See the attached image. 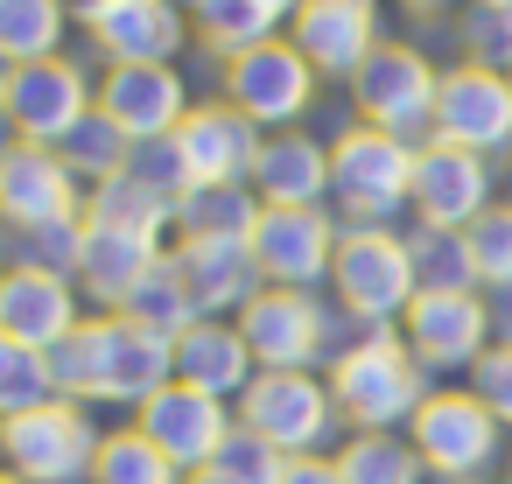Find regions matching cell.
<instances>
[{"instance_id":"obj_54","label":"cell","mask_w":512,"mask_h":484,"mask_svg":"<svg viewBox=\"0 0 512 484\" xmlns=\"http://www.w3.org/2000/svg\"><path fill=\"white\" fill-rule=\"evenodd\" d=\"M505 470H512V456H505Z\"/></svg>"},{"instance_id":"obj_36","label":"cell","mask_w":512,"mask_h":484,"mask_svg":"<svg viewBox=\"0 0 512 484\" xmlns=\"http://www.w3.org/2000/svg\"><path fill=\"white\" fill-rule=\"evenodd\" d=\"M50 379H57V400H106V351H99V316H85L57 351H50Z\"/></svg>"},{"instance_id":"obj_44","label":"cell","mask_w":512,"mask_h":484,"mask_svg":"<svg viewBox=\"0 0 512 484\" xmlns=\"http://www.w3.org/2000/svg\"><path fill=\"white\" fill-rule=\"evenodd\" d=\"M281 484H344L330 456H288V477Z\"/></svg>"},{"instance_id":"obj_4","label":"cell","mask_w":512,"mask_h":484,"mask_svg":"<svg viewBox=\"0 0 512 484\" xmlns=\"http://www.w3.org/2000/svg\"><path fill=\"white\" fill-rule=\"evenodd\" d=\"M99 421L78 400H43L15 421H0V463L22 484H92V456H99Z\"/></svg>"},{"instance_id":"obj_53","label":"cell","mask_w":512,"mask_h":484,"mask_svg":"<svg viewBox=\"0 0 512 484\" xmlns=\"http://www.w3.org/2000/svg\"><path fill=\"white\" fill-rule=\"evenodd\" d=\"M505 204H512V169H505Z\"/></svg>"},{"instance_id":"obj_1","label":"cell","mask_w":512,"mask_h":484,"mask_svg":"<svg viewBox=\"0 0 512 484\" xmlns=\"http://www.w3.org/2000/svg\"><path fill=\"white\" fill-rule=\"evenodd\" d=\"M330 400L344 414L351 435H379V428H407L428 400V372L407 351L400 330H358L337 358H330Z\"/></svg>"},{"instance_id":"obj_19","label":"cell","mask_w":512,"mask_h":484,"mask_svg":"<svg viewBox=\"0 0 512 484\" xmlns=\"http://www.w3.org/2000/svg\"><path fill=\"white\" fill-rule=\"evenodd\" d=\"M85 36L106 64H176L190 43V8L183 0H113L106 15L85 22Z\"/></svg>"},{"instance_id":"obj_23","label":"cell","mask_w":512,"mask_h":484,"mask_svg":"<svg viewBox=\"0 0 512 484\" xmlns=\"http://www.w3.org/2000/svg\"><path fill=\"white\" fill-rule=\"evenodd\" d=\"M169 246L162 239H141V232H120V225H92L85 218V260H78V295L99 302V316L127 309V295L155 274Z\"/></svg>"},{"instance_id":"obj_24","label":"cell","mask_w":512,"mask_h":484,"mask_svg":"<svg viewBox=\"0 0 512 484\" xmlns=\"http://www.w3.org/2000/svg\"><path fill=\"white\" fill-rule=\"evenodd\" d=\"M169 253H176V267H183V281H190V295H197L204 316H239L267 288L246 239H176Z\"/></svg>"},{"instance_id":"obj_47","label":"cell","mask_w":512,"mask_h":484,"mask_svg":"<svg viewBox=\"0 0 512 484\" xmlns=\"http://www.w3.org/2000/svg\"><path fill=\"white\" fill-rule=\"evenodd\" d=\"M267 8H274V15H281V22H295V15H302V8H309V0H267Z\"/></svg>"},{"instance_id":"obj_40","label":"cell","mask_w":512,"mask_h":484,"mask_svg":"<svg viewBox=\"0 0 512 484\" xmlns=\"http://www.w3.org/2000/svg\"><path fill=\"white\" fill-rule=\"evenodd\" d=\"M456 43H463V64H484V71L512 78V22L498 15V0H463Z\"/></svg>"},{"instance_id":"obj_18","label":"cell","mask_w":512,"mask_h":484,"mask_svg":"<svg viewBox=\"0 0 512 484\" xmlns=\"http://www.w3.org/2000/svg\"><path fill=\"white\" fill-rule=\"evenodd\" d=\"M288 43L316 64V78H358L365 57L386 43L379 36V0H309V8L288 22Z\"/></svg>"},{"instance_id":"obj_13","label":"cell","mask_w":512,"mask_h":484,"mask_svg":"<svg viewBox=\"0 0 512 484\" xmlns=\"http://www.w3.org/2000/svg\"><path fill=\"white\" fill-rule=\"evenodd\" d=\"M337 239H344V225H337L323 204H316V211L267 204L246 246H253V267H260L267 288H316V281H330Z\"/></svg>"},{"instance_id":"obj_11","label":"cell","mask_w":512,"mask_h":484,"mask_svg":"<svg viewBox=\"0 0 512 484\" xmlns=\"http://www.w3.org/2000/svg\"><path fill=\"white\" fill-rule=\"evenodd\" d=\"M435 141L470 148L484 162L512 155V78L484 64H449L435 85Z\"/></svg>"},{"instance_id":"obj_30","label":"cell","mask_w":512,"mask_h":484,"mask_svg":"<svg viewBox=\"0 0 512 484\" xmlns=\"http://www.w3.org/2000/svg\"><path fill=\"white\" fill-rule=\"evenodd\" d=\"M330 463H337V477H344V484H421V477H428L421 449H414L400 428H379V435H344Z\"/></svg>"},{"instance_id":"obj_48","label":"cell","mask_w":512,"mask_h":484,"mask_svg":"<svg viewBox=\"0 0 512 484\" xmlns=\"http://www.w3.org/2000/svg\"><path fill=\"white\" fill-rule=\"evenodd\" d=\"M0 141H8V64H0Z\"/></svg>"},{"instance_id":"obj_35","label":"cell","mask_w":512,"mask_h":484,"mask_svg":"<svg viewBox=\"0 0 512 484\" xmlns=\"http://www.w3.org/2000/svg\"><path fill=\"white\" fill-rule=\"evenodd\" d=\"M92 484H190V477L127 421V428H106V442L92 456Z\"/></svg>"},{"instance_id":"obj_25","label":"cell","mask_w":512,"mask_h":484,"mask_svg":"<svg viewBox=\"0 0 512 484\" xmlns=\"http://www.w3.org/2000/svg\"><path fill=\"white\" fill-rule=\"evenodd\" d=\"M176 379L239 407V393L260 379V365H253V351H246V337H239L232 316H197V323L176 337Z\"/></svg>"},{"instance_id":"obj_51","label":"cell","mask_w":512,"mask_h":484,"mask_svg":"<svg viewBox=\"0 0 512 484\" xmlns=\"http://www.w3.org/2000/svg\"><path fill=\"white\" fill-rule=\"evenodd\" d=\"M0 484H22V477H15V470H8V463H0Z\"/></svg>"},{"instance_id":"obj_14","label":"cell","mask_w":512,"mask_h":484,"mask_svg":"<svg viewBox=\"0 0 512 484\" xmlns=\"http://www.w3.org/2000/svg\"><path fill=\"white\" fill-rule=\"evenodd\" d=\"M134 428L183 470V477H197L211 456H218V442L239 428V414H232V400H218V393H197V386H183V379H169L155 400H141L134 407Z\"/></svg>"},{"instance_id":"obj_12","label":"cell","mask_w":512,"mask_h":484,"mask_svg":"<svg viewBox=\"0 0 512 484\" xmlns=\"http://www.w3.org/2000/svg\"><path fill=\"white\" fill-rule=\"evenodd\" d=\"M64 218H85V183L71 176V162L57 148L8 141L0 148V225L36 232V225H64Z\"/></svg>"},{"instance_id":"obj_22","label":"cell","mask_w":512,"mask_h":484,"mask_svg":"<svg viewBox=\"0 0 512 484\" xmlns=\"http://www.w3.org/2000/svg\"><path fill=\"white\" fill-rule=\"evenodd\" d=\"M99 351H106V400L141 407L176 379V337L134 323V316H99Z\"/></svg>"},{"instance_id":"obj_46","label":"cell","mask_w":512,"mask_h":484,"mask_svg":"<svg viewBox=\"0 0 512 484\" xmlns=\"http://www.w3.org/2000/svg\"><path fill=\"white\" fill-rule=\"evenodd\" d=\"M64 8H71V22H78V29H85V22H92V15H106V8H113V0H64Z\"/></svg>"},{"instance_id":"obj_2","label":"cell","mask_w":512,"mask_h":484,"mask_svg":"<svg viewBox=\"0 0 512 484\" xmlns=\"http://www.w3.org/2000/svg\"><path fill=\"white\" fill-rule=\"evenodd\" d=\"M330 288H337V309L358 330H400L407 302L421 295L407 232H393V225H344L337 260H330Z\"/></svg>"},{"instance_id":"obj_32","label":"cell","mask_w":512,"mask_h":484,"mask_svg":"<svg viewBox=\"0 0 512 484\" xmlns=\"http://www.w3.org/2000/svg\"><path fill=\"white\" fill-rule=\"evenodd\" d=\"M57 155L71 162V176H78L85 190H99V183L127 176V162H134V141H127V134H120V127H113L99 106H92V113H85V120H78L64 141H57Z\"/></svg>"},{"instance_id":"obj_17","label":"cell","mask_w":512,"mask_h":484,"mask_svg":"<svg viewBox=\"0 0 512 484\" xmlns=\"http://www.w3.org/2000/svg\"><path fill=\"white\" fill-rule=\"evenodd\" d=\"M190 85L176 64H106L99 78V113L127 134V141H169L190 120Z\"/></svg>"},{"instance_id":"obj_41","label":"cell","mask_w":512,"mask_h":484,"mask_svg":"<svg viewBox=\"0 0 512 484\" xmlns=\"http://www.w3.org/2000/svg\"><path fill=\"white\" fill-rule=\"evenodd\" d=\"M463 239H470V267H477V288H484V295L512 288V204L498 197V204H491V211H484V218H477V225L463 232Z\"/></svg>"},{"instance_id":"obj_42","label":"cell","mask_w":512,"mask_h":484,"mask_svg":"<svg viewBox=\"0 0 512 484\" xmlns=\"http://www.w3.org/2000/svg\"><path fill=\"white\" fill-rule=\"evenodd\" d=\"M127 176H141L155 197H169V204H183L190 190H197V176H190V162H183V148H176V134L169 141H134V162H127Z\"/></svg>"},{"instance_id":"obj_15","label":"cell","mask_w":512,"mask_h":484,"mask_svg":"<svg viewBox=\"0 0 512 484\" xmlns=\"http://www.w3.org/2000/svg\"><path fill=\"white\" fill-rule=\"evenodd\" d=\"M498 176L484 155L470 148H449V141H428L414 155V225H435V232H470L498 197Z\"/></svg>"},{"instance_id":"obj_20","label":"cell","mask_w":512,"mask_h":484,"mask_svg":"<svg viewBox=\"0 0 512 484\" xmlns=\"http://www.w3.org/2000/svg\"><path fill=\"white\" fill-rule=\"evenodd\" d=\"M78 323H85L78 281L43 274V267H8V281H0V337L36 344V351H57Z\"/></svg>"},{"instance_id":"obj_56","label":"cell","mask_w":512,"mask_h":484,"mask_svg":"<svg viewBox=\"0 0 512 484\" xmlns=\"http://www.w3.org/2000/svg\"><path fill=\"white\" fill-rule=\"evenodd\" d=\"M190 484H204V477H190Z\"/></svg>"},{"instance_id":"obj_37","label":"cell","mask_w":512,"mask_h":484,"mask_svg":"<svg viewBox=\"0 0 512 484\" xmlns=\"http://www.w3.org/2000/svg\"><path fill=\"white\" fill-rule=\"evenodd\" d=\"M197 477H204V484H281V477H288V456H281L267 435L232 428V435L218 442V456H211Z\"/></svg>"},{"instance_id":"obj_5","label":"cell","mask_w":512,"mask_h":484,"mask_svg":"<svg viewBox=\"0 0 512 484\" xmlns=\"http://www.w3.org/2000/svg\"><path fill=\"white\" fill-rule=\"evenodd\" d=\"M407 442L421 449L428 477H442V484H477V477L498 463V449H505V421H498L470 386H435V393L421 400V414L407 421Z\"/></svg>"},{"instance_id":"obj_28","label":"cell","mask_w":512,"mask_h":484,"mask_svg":"<svg viewBox=\"0 0 512 484\" xmlns=\"http://www.w3.org/2000/svg\"><path fill=\"white\" fill-rule=\"evenodd\" d=\"M260 211L267 204L253 183H197L176 204V239H253Z\"/></svg>"},{"instance_id":"obj_26","label":"cell","mask_w":512,"mask_h":484,"mask_svg":"<svg viewBox=\"0 0 512 484\" xmlns=\"http://www.w3.org/2000/svg\"><path fill=\"white\" fill-rule=\"evenodd\" d=\"M253 190H260V204H288V211L330 204V148L302 127L267 134V148L253 162Z\"/></svg>"},{"instance_id":"obj_39","label":"cell","mask_w":512,"mask_h":484,"mask_svg":"<svg viewBox=\"0 0 512 484\" xmlns=\"http://www.w3.org/2000/svg\"><path fill=\"white\" fill-rule=\"evenodd\" d=\"M8 253H15V267H43V274L78 281V260H85V218L36 225V232H8Z\"/></svg>"},{"instance_id":"obj_7","label":"cell","mask_w":512,"mask_h":484,"mask_svg":"<svg viewBox=\"0 0 512 484\" xmlns=\"http://www.w3.org/2000/svg\"><path fill=\"white\" fill-rule=\"evenodd\" d=\"M316 64L288 43V29L281 36H267V43H253L246 57H232L225 64V78H218V99L225 106H239L260 134H288V127H302V113L316 106Z\"/></svg>"},{"instance_id":"obj_49","label":"cell","mask_w":512,"mask_h":484,"mask_svg":"<svg viewBox=\"0 0 512 484\" xmlns=\"http://www.w3.org/2000/svg\"><path fill=\"white\" fill-rule=\"evenodd\" d=\"M8 267H15V253H8V225H0V281H8Z\"/></svg>"},{"instance_id":"obj_9","label":"cell","mask_w":512,"mask_h":484,"mask_svg":"<svg viewBox=\"0 0 512 484\" xmlns=\"http://www.w3.org/2000/svg\"><path fill=\"white\" fill-rule=\"evenodd\" d=\"M232 414H239V428L267 435L281 456H323V442L344 428L330 379H316V372H260Z\"/></svg>"},{"instance_id":"obj_10","label":"cell","mask_w":512,"mask_h":484,"mask_svg":"<svg viewBox=\"0 0 512 484\" xmlns=\"http://www.w3.org/2000/svg\"><path fill=\"white\" fill-rule=\"evenodd\" d=\"M92 106H99V92H92V71L78 57H43V64L8 71V141L57 148Z\"/></svg>"},{"instance_id":"obj_57","label":"cell","mask_w":512,"mask_h":484,"mask_svg":"<svg viewBox=\"0 0 512 484\" xmlns=\"http://www.w3.org/2000/svg\"><path fill=\"white\" fill-rule=\"evenodd\" d=\"M0 148H8V141H0Z\"/></svg>"},{"instance_id":"obj_21","label":"cell","mask_w":512,"mask_h":484,"mask_svg":"<svg viewBox=\"0 0 512 484\" xmlns=\"http://www.w3.org/2000/svg\"><path fill=\"white\" fill-rule=\"evenodd\" d=\"M176 148H183V162H190L197 183H253V162H260V148H267V134H260L239 106L197 99L190 120L176 127Z\"/></svg>"},{"instance_id":"obj_50","label":"cell","mask_w":512,"mask_h":484,"mask_svg":"<svg viewBox=\"0 0 512 484\" xmlns=\"http://www.w3.org/2000/svg\"><path fill=\"white\" fill-rule=\"evenodd\" d=\"M407 8H414V15H435V8H442V0H407Z\"/></svg>"},{"instance_id":"obj_43","label":"cell","mask_w":512,"mask_h":484,"mask_svg":"<svg viewBox=\"0 0 512 484\" xmlns=\"http://www.w3.org/2000/svg\"><path fill=\"white\" fill-rule=\"evenodd\" d=\"M470 393L512 428V344H491V351L470 365Z\"/></svg>"},{"instance_id":"obj_29","label":"cell","mask_w":512,"mask_h":484,"mask_svg":"<svg viewBox=\"0 0 512 484\" xmlns=\"http://www.w3.org/2000/svg\"><path fill=\"white\" fill-rule=\"evenodd\" d=\"M71 8L64 0H0V64L22 71V64H43V57H64V36H71Z\"/></svg>"},{"instance_id":"obj_16","label":"cell","mask_w":512,"mask_h":484,"mask_svg":"<svg viewBox=\"0 0 512 484\" xmlns=\"http://www.w3.org/2000/svg\"><path fill=\"white\" fill-rule=\"evenodd\" d=\"M407 351L421 358V372H470L498 337H491V302L484 295H414L400 316Z\"/></svg>"},{"instance_id":"obj_6","label":"cell","mask_w":512,"mask_h":484,"mask_svg":"<svg viewBox=\"0 0 512 484\" xmlns=\"http://www.w3.org/2000/svg\"><path fill=\"white\" fill-rule=\"evenodd\" d=\"M435 85H442V71L414 43H379L365 57V71L351 78V106L365 127H379L407 148H428L435 141Z\"/></svg>"},{"instance_id":"obj_52","label":"cell","mask_w":512,"mask_h":484,"mask_svg":"<svg viewBox=\"0 0 512 484\" xmlns=\"http://www.w3.org/2000/svg\"><path fill=\"white\" fill-rule=\"evenodd\" d=\"M498 15H505V22H512V0H498Z\"/></svg>"},{"instance_id":"obj_3","label":"cell","mask_w":512,"mask_h":484,"mask_svg":"<svg viewBox=\"0 0 512 484\" xmlns=\"http://www.w3.org/2000/svg\"><path fill=\"white\" fill-rule=\"evenodd\" d=\"M414 155L421 148L351 120L330 141V204L351 225H393L400 211H414Z\"/></svg>"},{"instance_id":"obj_34","label":"cell","mask_w":512,"mask_h":484,"mask_svg":"<svg viewBox=\"0 0 512 484\" xmlns=\"http://www.w3.org/2000/svg\"><path fill=\"white\" fill-rule=\"evenodd\" d=\"M407 253H414V281H421L428 295H484V288H477V267H470V239H463V232L414 225V232H407Z\"/></svg>"},{"instance_id":"obj_45","label":"cell","mask_w":512,"mask_h":484,"mask_svg":"<svg viewBox=\"0 0 512 484\" xmlns=\"http://www.w3.org/2000/svg\"><path fill=\"white\" fill-rule=\"evenodd\" d=\"M484 302H491V337L512 344V288H498V295H484Z\"/></svg>"},{"instance_id":"obj_55","label":"cell","mask_w":512,"mask_h":484,"mask_svg":"<svg viewBox=\"0 0 512 484\" xmlns=\"http://www.w3.org/2000/svg\"><path fill=\"white\" fill-rule=\"evenodd\" d=\"M477 484H491V477H477Z\"/></svg>"},{"instance_id":"obj_27","label":"cell","mask_w":512,"mask_h":484,"mask_svg":"<svg viewBox=\"0 0 512 484\" xmlns=\"http://www.w3.org/2000/svg\"><path fill=\"white\" fill-rule=\"evenodd\" d=\"M183 8H190L197 50H211L218 64H232V57H246L253 43H267V36L288 29V22L267 8V0H183Z\"/></svg>"},{"instance_id":"obj_38","label":"cell","mask_w":512,"mask_h":484,"mask_svg":"<svg viewBox=\"0 0 512 484\" xmlns=\"http://www.w3.org/2000/svg\"><path fill=\"white\" fill-rule=\"evenodd\" d=\"M43 400H57L50 351L0 337V421H15V414H29V407H43Z\"/></svg>"},{"instance_id":"obj_33","label":"cell","mask_w":512,"mask_h":484,"mask_svg":"<svg viewBox=\"0 0 512 484\" xmlns=\"http://www.w3.org/2000/svg\"><path fill=\"white\" fill-rule=\"evenodd\" d=\"M113 316H134V323H148V330H162V337H183L204 309H197V295H190V281H183V267H176V253H162L155 260V274L127 295V309H113Z\"/></svg>"},{"instance_id":"obj_8","label":"cell","mask_w":512,"mask_h":484,"mask_svg":"<svg viewBox=\"0 0 512 484\" xmlns=\"http://www.w3.org/2000/svg\"><path fill=\"white\" fill-rule=\"evenodd\" d=\"M239 337L260 372H316V358H337V316L316 302V288H260L239 316Z\"/></svg>"},{"instance_id":"obj_31","label":"cell","mask_w":512,"mask_h":484,"mask_svg":"<svg viewBox=\"0 0 512 484\" xmlns=\"http://www.w3.org/2000/svg\"><path fill=\"white\" fill-rule=\"evenodd\" d=\"M85 218H92V225L141 232V239H169V232H176V204H169V197H155L141 176H113V183L85 190Z\"/></svg>"}]
</instances>
